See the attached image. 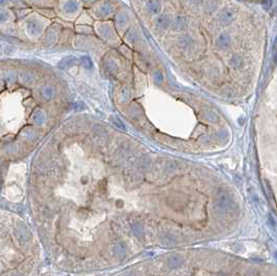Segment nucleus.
Returning a JSON list of instances; mask_svg holds the SVG:
<instances>
[{"label":"nucleus","mask_w":277,"mask_h":276,"mask_svg":"<svg viewBox=\"0 0 277 276\" xmlns=\"http://www.w3.org/2000/svg\"><path fill=\"white\" fill-rule=\"evenodd\" d=\"M219 19H220V21L222 22L223 24L227 25V24H229V23H231V22H233V20H234V14L229 11V9H226L225 8V9H223V11L220 13Z\"/></svg>","instance_id":"obj_1"},{"label":"nucleus","mask_w":277,"mask_h":276,"mask_svg":"<svg viewBox=\"0 0 277 276\" xmlns=\"http://www.w3.org/2000/svg\"><path fill=\"white\" fill-rule=\"evenodd\" d=\"M218 46H219L220 48H226L229 47L230 45V38L229 35L227 33H222L220 34L219 38H218V42H217Z\"/></svg>","instance_id":"obj_2"},{"label":"nucleus","mask_w":277,"mask_h":276,"mask_svg":"<svg viewBox=\"0 0 277 276\" xmlns=\"http://www.w3.org/2000/svg\"><path fill=\"white\" fill-rule=\"evenodd\" d=\"M229 63L230 66H233L234 68H239L241 64H242V58L238 56V55H234L233 58H231L229 61Z\"/></svg>","instance_id":"obj_3"},{"label":"nucleus","mask_w":277,"mask_h":276,"mask_svg":"<svg viewBox=\"0 0 277 276\" xmlns=\"http://www.w3.org/2000/svg\"><path fill=\"white\" fill-rule=\"evenodd\" d=\"M271 3H272L271 0H263V5H264V8H269L270 6H271Z\"/></svg>","instance_id":"obj_4"},{"label":"nucleus","mask_w":277,"mask_h":276,"mask_svg":"<svg viewBox=\"0 0 277 276\" xmlns=\"http://www.w3.org/2000/svg\"><path fill=\"white\" fill-rule=\"evenodd\" d=\"M274 61H275V63H276V66H277V54L275 55V57H274Z\"/></svg>","instance_id":"obj_5"}]
</instances>
